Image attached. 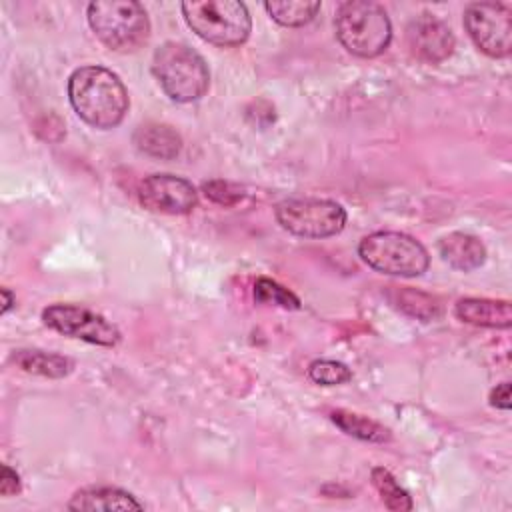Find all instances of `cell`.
<instances>
[{
	"label": "cell",
	"mask_w": 512,
	"mask_h": 512,
	"mask_svg": "<svg viewBox=\"0 0 512 512\" xmlns=\"http://www.w3.org/2000/svg\"><path fill=\"white\" fill-rule=\"evenodd\" d=\"M68 100L86 124L100 130L116 128L130 106L122 80L104 66L74 70L68 80Z\"/></svg>",
	"instance_id": "cell-1"
},
{
	"label": "cell",
	"mask_w": 512,
	"mask_h": 512,
	"mask_svg": "<svg viewBox=\"0 0 512 512\" xmlns=\"http://www.w3.org/2000/svg\"><path fill=\"white\" fill-rule=\"evenodd\" d=\"M152 72L174 102L188 104L200 100L210 84V70L204 58L182 42H164L152 56Z\"/></svg>",
	"instance_id": "cell-2"
},
{
	"label": "cell",
	"mask_w": 512,
	"mask_h": 512,
	"mask_svg": "<svg viewBox=\"0 0 512 512\" xmlns=\"http://www.w3.org/2000/svg\"><path fill=\"white\" fill-rule=\"evenodd\" d=\"M334 28L340 44L360 58L382 54L392 38L386 10L370 0L342 2L334 16Z\"/></svg>",
	"instance_id": "cell-3"
},
{
	"label": "cell",
	"mask_w": 512,
	"mask_h": 512,
	"mask_svg": "<svg viewBox=\"0 0 512 512\" xmlns=\"http://www.w3.org/2000/svg\"><path fill=\"white\" fill-rule=\"evenodd\" d=\"M88 24L114 52H136L150 36L146 8L134 0H100L88 4Z\"/></svg>",
	"instance_id": "cell-4"
},
{
	"label": "cell",
	"mask_w": 512,
	"mask_h": 512,
	"mask_svg": "<svg viewBox=\"0 0 512 512\" xmlns=\"http://www.w3.org/2000/svg\"><path fill=\"white\" fill-rule=\"evenodd\" d=\"M180 8L192 32L214 46H238L250 36L252 20L244 2L188 0Z\"/></svg>",
	"instance_id": "cell-5"
},
{
	"label": "cell",
	"mask_w": 512,
	"mask_h": 512,
	"mask_svg": "<svg viewBox=\"0 0 512 512\" xmlns=\"http://www.w3.org/2000/svg\"><path fill=\"white\" fill-rule=\"evenodd\" d=\"M358 256L372 270L402 278L420 276L430 264L428 250L416 238L390 230L364 236L358 244Z\"/></svg>",
	"instance_id": "cell-6"
},
{
	"label": "cell",
	"mask_w": 512,
	"mask_h": 512,
	"mask_svg": "<svg viewBox=\"0 0 512 512\" xmlns=\"http://www.w3.org/2000/svg\"><path fill=\"white\" fill-rule=\"evenodd\" d=\"M278 224L300 238H328L342 232L346 210L326 198H288L276 204Z\"/></svg>",
	"instance_id": "cell-7"
},
{
	"label": "cell",
	"mask_w": 512,
	"mask_h": 512,
	"mask_svg": "<svg viewBox=\"0 0 512 512\" xmlns=\"http://www.w3.org/2000/svg\"><path fill=\"white\" fill-rule=\"evenodd\" d=\"M464 28L470 40L490 58L512 52V8L504 2H474L464 10Z\"/></svg>",
	"instance_id": "cell-8"
},
{
	"label": "cell",
	"mask_w": 512,
	"mask_h": 512,
	"mask_svg": "<svg viewBox=\"0 0 512 512\" xmlns=\"http://www.w3.org/2000/svg\"><path fill=\"white\" fill-rule=\"evenodd\" d=\"M42 320L48 328L96 346L112 348L120 342V330L106 316L78 304H52L44 308Z\"/></svg>",
	"instance_id": "cell-9"
},
{
	"label": "cell",
	"mask_w": 512,
	"mask_h": 512,
	"mask_svg": "<svg viewBox=\"0 0 512 512\" xmlns=\"http://www.w3.org/2000/svg\"><path fill=\"white\" fill-rule=\"evenodd\" d=\"M138 198L144 208L160 214H188L198 204V192L186 178L152 174L140 182Z\"/></svg>",
	"instance_id": "cell-10"
},
{
	"label": "cell",
	"mask_w": 512,
	"mask_h": 512,
	"mask_svg": "<svg viewBox=\"0 0 512 512\" xmlns=\"http://www.w3.org/2000/svg\"><path fill=\"white\" fill-rule=\"evenodd\" d=\"M406 42L412 56L428 64L442 62L454 52V34L450 26L428 12H422L408 22Z\"/></svg>",
	"instance_id": "cell-11"
},
{
	"label": "cell",
	"mask_w": 512,
	"mask_h": 512,
	"mask_svg": "<svg viewBox=\"0 0 512 512\" xmlns=\"http://www.w3.org/2000/svg\"><path fill=\"white\" fill-rule=\"evenodd\" d=\"M454 316L472 326L510 328L512 304L492 298H462L454 306Z\"/></svg>",
	"instance_id": "cell-12"
},
{
	"label": "cell",
	"mask_w": 512,
	"mask_h": 512,
	"mask_svg": "<svg viewBox=\"0 0 512 512\" xmlns=\"http://www.w3.org/2000/svg\"><path fill=\"white\" fill-rule=\"evenodd\" d=\"M438 254L450 268L470 272L484 264L486 246L472 234L450 232L438 240Z\"/></svg>",
	"instance_id": "cell-13"
},
{
	"label": "cell",
	"mask_w": 512,
	"mask_h": 512,
	"mask_svg": "<svg viewBox=\"0 0 512 512\" xmlns=\"http://www.w3.org/2000/svg\"><path fill=\"white\" fill-rule=\"evenodd\" d=\"M70 510H142L144 506L126 490L114 486H88L68 502Z\"/></svg>",
	"instance_id": "cell-14"
},
{
	"label": "cell",
	"mask_w": 512,
	"mask_h": 512,
	"mask_svg": "<svg viewBox=\"0 0 512 512\" xmlns=\"http://www.w3.org/2000/svg\"><path fill=\"white\" fill-rule=\"evenodd\" d=\"M132 140L140 152L160 160H172L182 150L180 134L172 126L160 122H146L138 126Z\"/></svg>",
	"instance_id": "cell-15"
},
{
	"label": "cell",
	"mask_w": 512,
	"mask_h": 512,
	"mask_svg": "<svg viewBox=\"0 0 512 512\" xmlns=\"http://www.w3.org/2000/svg\"><path fill=\"white\" fill-rule=\"evenodd\" d=\"M10 360L20 370L36 376H46V378H64L74 368V362L68 356L44 352V350H30V348L14 350Z\"/></svg>",
	"instance_id": "cell-16"
},
{
	"label": "cell",
	"mask_w": 512,
	"mask_h": 512,
	"mask_svg": "<svg viewBox=\"0 0 512 512\" xmlns=\"http://www.w3.org/2000/svg\"><path fill=\"white\" fill-rule=\"evenodd\" d=\"M330 420L344 434L354 436V438L364 440V442L384 444V442L392 440V434L386 426H382L380 422H376L368 416H362V414H356V412H350V410H334V412H330Z\"/></svg>",
	"instance_id": "cell-17"
},
{
	"label": "cell",
	"mask_w": 512,
	"mask_h": 512,
	"mask_svg": "<svg viewBox=\"0 0 512 512\" xmlns=\"http://www.w3.org/2000/svg\"><path fill=\"white\" fill-rule=\"evenodd\" d=\"M390 288H392L388 292L390 302L404 314L414 316L424 322H428L440 314V306H438L436 298H432L424 292H418L414 288H400V290L396 286H390Z\"/></svg>",
	"instance_id": "cell-18"
},
{
	"label": "cell",
	"mask_w": 512,
	"mask_h": 512,
	"mask_svg": "<svg viewBox=\"0 0 512 512\" xmlns=\"http://www.w3.org/2000/svg\"><path fill=\"white\" fill-rule=\"evenodd\" d=\"M264 10L282 26L298 28L308 24L320 10V2L308 0H280V2H266Z\"/></svg>",
	"instance_id": "cell-19"
},
{
	"label": "cell",
	"mask_w": 512,
	"mask_h": 512,
	"mask_svg": "<svg viewBox=\"0 0 512 512\" xmlns=\"http://www.w3.org/2000/svg\"><path fill=\"white\" fill-rule=\"evenodd\" d=\"M372 484L378 490L382 502L386 504V508L396 510V512H404V510H412V498L410 494L398 484V480L392 476L390 470L376 466L372 468Z\"/></svg>",
	"instance_id": "cell-20"
},
{
	"label": "cell",
	"mask_w": 512,
	"mask_h": 512,
	"mask_svg": "<svg viewBox=\"0 0 512 512\" xmlns=\"http://www.w3.org/2000/svg\"><path fill=\"white\" fill-rule=\"evenodd\" d=\"M254 298L260 304H274L286 310H298L300 308V298L284 288L282 284L270 280V278H258L254 282Z\"/></svg>",
	"instance_id": "cell-21"
},
{
	"label": "cell",
	"mask_w": 512,
	"mask_h": 512,
	"mask_svg": "<svg viewBox=\"0 0 512 512\" xmlns=\"http://www.w3.org/2000/svg\"><path fill=\"white\" fill-rule=\"evenodd\" d=\"M308 376L320 386H338L352 378V370L338 360H314L308 366Z\"/></svg>",
	"instance_id": "cell-22"
},
{
	"label": "cell",
	"mask_w": 512,
	"mask_h": 512,
	"mask_svg": "<svg viewBox=\"0 0 512 512\" xmlns=\"http://www.w3.org/2000/svg\"><path fill=\"white\" fill-rule=\"evenodd\" d=\"M202 192L206 194L208 200L220 206H234L244 198V188L226 180H210L202 184Z\"/></svg>",
	"instance_id": "cell-23"
},
{
	"label": "cell",
	"mask_w": 512,
	"mask_h": 512,
	"mask_svg": "<svg viewBox=\"0 0 512 512\" xmlns=\"http://www.w3.org/2000/svg\"><path fill=\"white\" fill-rule=\"evenodd\" d=\"M22 490L20 476L16 470H12L8 464H2V474H0V496H14Z\"/></svg>",
	"instance_id": "cell-24"
},
{
	"label": "cell",
	"mask_w": 512,
	"mask_h": 512,
	"mask_svg": "<svg viewBox=\"0 0 512 512\" xmlns=\"http://www.w3.org/2000/svg\"><path fill=\"white\" fill-rule=\"evenodd\" d=\"M490 404L494 408H500V410H510V382H502L498 384L492 392H490Z\"/></svg>",
	"instance_id": "cell-25"
},
{
	"label": "cell",
	"mask_w": 512,
	"mask_h": 512,
	"mask_svg": "<svg viewBox=\"0 0 512 512\" xmlns=\"http://www.w3.org/2000/svg\"><path fill=\"white\" fill-rule=\"evenodd\" d=\"M0 296H2V308H0V312L6 314V312L16 304V298H14V294H12L8 288H2V290H0Z\"/></svg>",
	"instance_id": "cell-26"
}]
</instances>
